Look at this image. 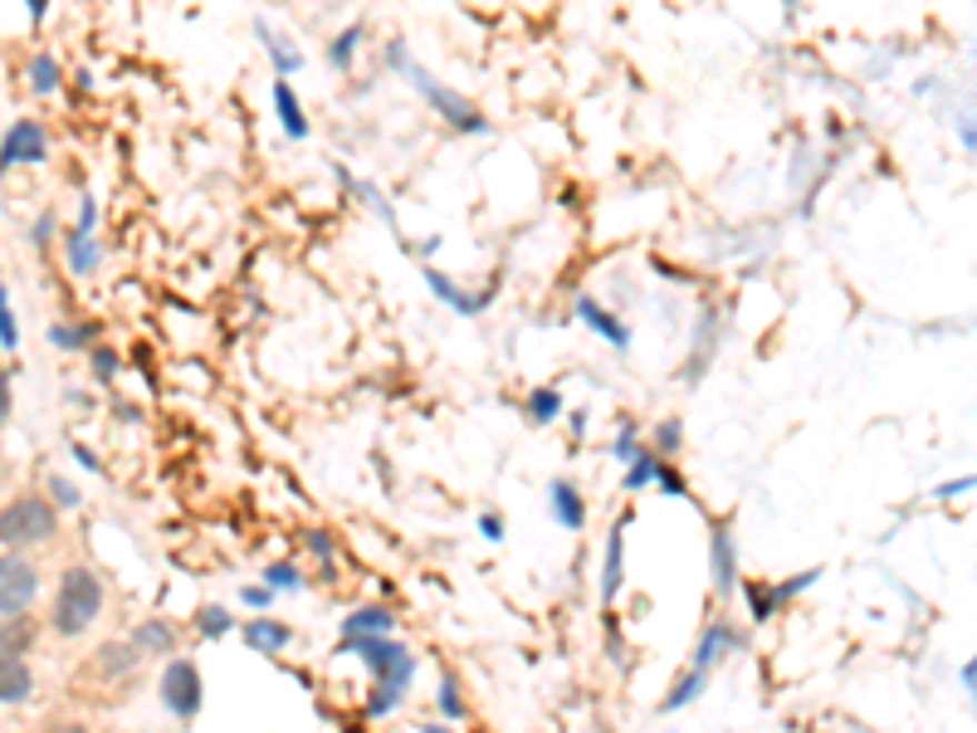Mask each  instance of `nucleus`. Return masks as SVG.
<instances>
[{
	"label": "nucleus",
	"instance_id": "1",
	"mask_svg": "<svg viewBox=\"0 0 977 733\" xmlns=\"http://www.w3.org/2000/svg\"><path fill=\"white\" fill-rule=\"evenodd\" d=\"M338 655H357L372 670V700H367V714L372 719L391 714L416 680V655L396 635H357V641H342L338 635Z\"/></svg>",
	"mask_w": 977,
	"mask_h": 733
},
{
	"label": "nucleus",
	"instance_id": "2",
	"mask_svg": "<svg viewBox=\"0 0 977 733\" xmlns=\"http://www.w3.org/2000/svg\"><path fill=\"white\" fill-rule=\"evenodd\" d=\"M98 611H103V578H98L93 568H69L64 578H59L54 611H49L54 631L64 635V641H73V635H83L93 626Z\"/></svg>",
	"mask_w": 977,
	"mask_h": 733
},
{
	"label": "nucleus",
	"instance_id": "3",
	"mask_svg": "<svg viewBox=\"0 0 977 733\" xmlns=\"http://www.w3.org/2000/svg\"><path fill=\"white\" fill-rule=\"evenodd\" d=\"M54 529H59V513L40 494H20L0 509V543L16 548V553L20 548H34V543H49Z\"/></svg>",
	"mask_w": 977,
	"mask_h": 733
},
{
	"label": "nucleus",
	"instance_id": "4",
	"mask_svg": "<svg viewBox=\"0 0 977 733\" xmlns=\"http://www.w3.org/2000/svg\"><path fill=\"white\" fill-rule=\"evenodd\" d=\"M401 73H406V79H411V83H416V93H420V98H426V103H430V108H436V113H440L445 122H450V128H455V132H475V138H479V132H489V122H485V113H479V108H475V103H469V98H460V93H455V89H445V83L436 79V73H426V69H420V64H406Z\"/></svg>",
	"mask_w": 977,
	"mask_h": 733
},
{
	"label": "nucleus",
	"instance_id": "5",
	"mask_svg": "<svg viewBox=\"0 0 977 733\" xmlns=\"http://www.w3.org/2000/svg\"><path fill=\"white\" fill-rule=\"evenodd\" d=\"M40 602V568L20 553H0V621H20Z\"/></svg>",
	"mask_w": 977,
	"mask_h": 733
},
{
	"label": "nucleus",
	"instance_id": "6",
	"mask_svg": "<svg viewBox=\"0 0 977 733\" xmlns=\"http://www.w3.org/2000/svg\"><path fill=\"white\" fill-rule=\"evenodd\" d=\"M201 704H206L201 670H196L191 660H171L162 670V709L171 719H181V724H191V719L201 714Z\"/></svg>",
	"mask_w": 977,
	"mask_h": 733
},
{
	"label": "nucleus",
	"instance_id": "7",
	"mask_svg": "<svg viewBox=\"0 0 977 733\" xmlns=\"http://www.w3.org/2000/svg\"><path fill=\"white\" fill-rule=\"evenodd\" d=\"M49 157V138H44V128L34 118H20V122H10V132L0 138V177H6L10 167H34V162H44Z\"/></svg>",
	"mask_w": 977,
	"mask_h": 733
},
{
	"label": "nucleus",
	"instance_id": "8",
	"mask_svg": "<svg viewBox=\"0 0 977 733\" xmlns=\"http://www.w3.org/2000/svg\"><path fill=\"white\" fill-rule=\"evenodd\" d=\"M709 578H714V596L738 592V553H734V529L728 523H714V533H709Z\"/></svg>",
	"mask_w": 977,
	"mask_h": 733
},
{
	"label": "nucleus",
	"instance_id": "9",
	"mask_svg": "<svg viewBox=\"0 0 977 733\" xmlns=\"http://www.w3.org/2000/svg\"><path fill=\"white\" fill-rule=\"evenodd\" d=\"M426 289L436 293L440 303H450V309L460 313V318H475V313H485L489 303H494V293H499V284H489V289H479V293H465L460 284H455V279H445L440 269H426Z\"/></svg>",
	"mask_w": 977,
	"mask_h": 733
},
{
	"label": "nucleus",
	"instance_id": "10",
	"mask_svg": "<svg viewBox=\"0 0 977 733\" xmlns=\"http://www.w3.org/2000/svg\"><path fill=\"white\" fill-rule=\"evenodd\" d=\"M577 318H582V323H587L597 338L611 342L616 352H626L630 342H636V333H630V328H626V323H621V318H616L611 309H606V303L591 299V293H582V299H577Z\"/></svg>",
	"mask_w": 977,
	"mask_h": 733
},
{
	"label": "nucleus",
	"instance_id": "11",
	"mask_svg": "<svg viewBox=\"0 0 977 733\" xmlns=\"http://www.w3.org/2000/svg\"><path fill=\"white\" fill-rule=\"evenodd\" d=\"M626 523L630 513L616 519L611 538H606V558H601V602H616L621 596V582H626Z\"/></svg>",
	"mask_w": 977,
	"mask_h": 733
},
{
	"label": "nucleus",
	"instance_id": "12",
	"mask_svg": "<svg viewBox=\"0 0 977 733\" xmlns=\"http://www.w3.org/2000/svg\"><path fill=\"white\" fill-rule=\"evenodd\" d=\"M738 645H744V635L728 626V621H709V626H704V635H699V645H695V670H704V675H709V670L719 665V660L734 655Z\"/></svg>",
	"mask_w": 977,
	"mask_h": 733
},
{
	"label": "nucleus",
	"instance_id": "13",
	"mask_svg": "<svg viewBox=\"0 0 977 733\" xmlns=\"http://www.w3.org/2000/svg\"><path fill=\"white\" fill-rule=\"evenodd\" d=\"M138 645L132 641H108V645H98V655L89 660V670L98 680H128L132 670H138Z\"/></svg>",
	"mask_w": 977,
	"mask_h": 733
},
{
	"label": "nucleus",
	"instance_id": "14",
	"mask_svg": "<svg viewBox=\"0 0 977 733\" xmlns=\"http://www.w3.org/2000/svg\"><path fill=\"white\" fill-rule=\"evenodd\" d=\"M240 635H245V645L259 651V655H279V651H289V645H293V631L283 626V621H275V616H255Z\"/></svg>",
	"mask_w": 977,
	"mask_h": 733
},
{
	"label": "nucleus",
	"instance_id": "15",
	"mask_svg": "<svg viewBox=\"0 0 977 733\" xmlns=\"http://www.w3.org/2000/svg\"><path fill=\"white\" fill-rule=\"evenodd\" d=\"M548 504H552V519L562 523V529H582L587 523V504H582V489L567 484V480H552L548 484Z\"/></svg>",
	"mask_w": 977,
	"mask_h": 733
},
{
	"label": "nucleus",
	"instance_id": "16",
	"mask_svg": "<svg viewBox=\"0 0 977 733\" xmlns=\"http://www.w3.org/2000/svg\"><path fill=\"white\" fill-rule=\"evenodd\" d=\"M391 631H396V616L387 606H372V602L342 616V641H357V635H391Z\"/></svg>",
	"mask_w": 977,
	"mask_h": 733
},
{
	"label": "nucleus",
	"instance_id": "17",
	"mask_svg": "<svg viewBox=\"0 0 977 733\" xmlns=\"http://www.w3.org/2000/svg\"><path fill=\"white\" fill-rule=\"evenodd\" d=\"M64 260H69L73 274H93L98 260H103V244L93 240V230H79V225H73L69 235H64Z\"/></svg>",
	"mask_w": 977,
	"mask_h": 733
},
{
	"label": "nucleus",
	"instance_id": "18",
	"mask_svg": "<svg viewBox=\"0 0 977 733\" xmlns=\"http://www.w3.org/2000/svg\"><path fill=\"white\" fill-rule=\"evenodd\" d=\"M34 694V670L24 660H0V704H24Z\"/></svg>",
	"mask_w": 977,
	"mask_h": 733
},
{
	"label": "nucleus",
	"instance_id": "19",
	"mask_svg": "<svg viewBox=\"0 0 977 733\" xmlns=\"http://www.w3.org/2000/svg\"><path fill=\"white\" fill-rule=\"evenodd\" d=\"M275 113H279L283 132H289L293 142H303V138H308V118H303V103H299V98H293L289 79H275Z\"/></svg>",
	"mask_w": 977,
	"mask_h": 733
},
{
	"label": "nucleus",
	"instance_id": "20",
	"mask_svg": "<svg viewBox=\"0 0 977 733\" xmlns=\"http://www.w3.org/2000/svg\"><path fill=\"white\" fill-rule=\"evenodd\" d=\"M132 645H138V651H147V655H167L171 645H177V626H171V621H162V616H152V621H142V626L132 631Z\"/></svg>",
	"mask_w": 977,
	"mask_h": 733
},
{
	"label": "nucleus",
	"instance_id": "21",
	"mask_svg": "<svg viewBox=\"0 0 977 733\" xmlns=\"http://www.w3.org/2000/svg\"><path fill=\"white\" fill-rule=\"evenodd\" d=\"M704 690H709V675H704V670H695V665H689V670H685V675H679V680H675V690H670V694H665V704H660V714H679V709H685V704H695V700H699V694H704Z\"/></svg>",
	"mask_w": 977,
	"mask_h": 733
},
{
	"label": "nucleus",
	"instance_id": "22",
	"mask_svg": "<svg viewBox=\"0 0 977 733\" xmlns=\"http://www.w3.org/2000/svg\"><path fill=\"white\" fill-rule=\"evenodd\" d=\"M255 34H259V40H265L269 59H275V69H279V79H289V73H299V69H303V54H299V49H289V44H283V40H279L275 30H269L265 20L255 24Z\"/></svg>",
	"mask_w": 977,
	"mask_h": 733
},
{
	"label": "nucleus",
	"instance_id": "23",
	"mask_svg": "<svg viewBox=\"0 0 977 733\" xmlns=\"http://www.w3.org/2000/svg\"><path fill=\"white\" fill-rule=\"evenodd\" d=\"M34 645L30 621H0V660H24V651Z\"/></svg>",
	"mask_w": 977,
	"mask_h": 733
},
{
	"label": "nucleus",
	"instance_id": "24",
	"mask_svg": "<svg viewBox=\"0 0 977 733\" xmlns=\"http://www.w3.org/2000/svg\"><path fill=\"white\" fill-rule=\"evenodd\" d=\"M332 171H338V181H342V187H348V191H357V195H362V201H367V205H372V211H377L381 220H387V225H396V211H391V205H387V195H381V191L372 187V181H362V177H352V171H348V167H332Z\"/></svg>",
	"mask_w": 977,
	"mask_h": 733
},
{
	"label": "nucleus",
	"instance_id": "25",
	"mask_svg": "<svg viewBox=\"0 0 977 733\" xmlns=\"http://www.w3.org/2000/svg\"><path fill=\"white\" fill-rule=\"evenodd\" d=\"M660 470H665V460H660V455H655V450L646 445V450H640L636 460L626 464V489H630V494H636V489L655 484V480H660Z\"/></svg>",
	"mask_w": 977,
	"mask_h": 733
},
{
	"label": "nucleus",
	"instance_id": "26",
	"mask_svg": "<svg viewBox=\"0 0 977 733\" xmlns=\"http://www.w3.org/2000/svg\"><path fill=\"white\" fill-rule=\"evenodd\" d=\"M714 328H719V309H704L699 328H695V366H689V376H699L704 366H709V358H714Z\"/></svg>",
	"mask_w": 977,
	"mask_h": 733
},
{
	"label": "nucleus",
	"instance_id": "27",
	"mask_svg": "<svg viewBox=\"0 0 977 733\" xmlns=\"http://www.w3.org/2000/svg\"><path fill=\"white\" fill-rule=\"evenodd\" d=\"M357 44H362V24H348L342 34H332V44H328V64L338 69V73H348V69H352V59H357Z\"/></svg>",
	"mask_w": 977,
	"mask_h": 733
},
{
	"label": "nucleus",
	"instance_id": "28",
	"mask_svg": "<svg viewBox=\"0 0 977 733\" xmlns=\"http://www.w3.org/2000/svg\"><path fill=\"white\" fill-rule=\"evenodd\" d=\"M93 333H98L93 323H49V342H54L59 352H79V348H89Z\"/></svg>",
	"mask_w": 977,
	"mask_h": 733
},
{
	"label": "nucleus",
	"instance_id": "29",
	"mask_svg": "<svg viewBox=\"0 0 977 733\" xmlns=\"http://www.w3.org/2000/svg\"><path fill=\"white\" fill-rule=\"evenodd\" d=\"M230 631H235L230 606H201L196 611V635H201V641H220V635H230Z\"/></svg>",
	"mask_w": 977,
	"mask_h": 733
},
{
	"label": "nucleus",
	"instance_id": "30",
	"mask_svg": "<svg viewBox=\"0 0 977 733\" xmlns=\"http://www.w3.org/2000/svg\"><path fill=\"white\" fill-rule=\"evenodd\" d=\"M30 89L34 93H54L59 89V59L49 54V49H40V54L30 59Z\"/></svg>",
	"mask_w": 977,
	"mask_h": 733
},
{
	"label": "nucleus",
	"instance_id": "31",
	"mask_svg": "<svg viewBox=\"0 0 977 733\" xmlns=\"http://www.w3.org/2000/svg\"><path fill=\"white\" fill-rule=\"evenodd\" d=\"M528 415H534L538 425H552L562 415V396L552 386H538V391H528Z\"/></svg>",
	"mask_w": 977,
	"mask_h": 733
},
{
	"label": "nucleus",
	"instance_id": "32",
	"mask_svg": "<svg viewBox=\"0 0 977 733\" xmlns=\"http://www.w3.org/2000/svg\"><path fill=\"white\" fill-rule=\"evenodd\" d=\"M744 596H748V616L758 621V626H762V621H772V616H777V596H772V586L748 582V586H744Z\"/></svg>",
	"mask_w": 977,
	"mask_h": 733
},
{
	"label": "nucleus",
	"instance_id": "33",
	"mask_svg": "<svg viewBox=\"0 0 977 733\" xmlns=\"http://www.w3.org/2000/svg\"><path fill=\"white\" fill-rule=\"evenodd\" d=\"M436 709H440L445 719H450V724H455V719H465V694H460V680H455V675H440Z\"/></svg>",
	"mask_w": 977,
	"mask_h": 733
},
{
	"label": "nucleus",
	"instance_id": "34",
	"mask_svg": "<svg viewBox=\"0 0 977 733\" xmlns=\"http://www.w3.org/2000/svg\"><path fill=\"white\" fill-rule=\"evenodd\" d=\"M265 586H269V592H299L303 572L293 568V562H269V568H265Z\"/></svg>",
	"mask_w": 977,
	"mask_h": 733
},
{
	"label": "nucleus",
	"instance_id": "35",
	"mask_svg": "<svg viewBox=\"0 0 977 733\" xmlns=\"http://www.w3.org/2000/svg\"><path fill=\"white\" fill-rule=\"evenodd\" d=\"M49 504H54V509H79L83 504L79 484L64 480V474H49Z\"/></svg>",
	"mask_w": 977,
	"mask_h": 733
},
{
	"label": "nucleus",
	"instance_id": "36",
	"mask_svg": "<svg viewBox=\"0 0 977 733\" xmlns=\"http://www.w3.org/2000/svg\"><path fill=\"white\" fill-rule=\"evenodd\" d=\"M0 348L16 352L20 348V328H16V313H10V293L0 284Z\"/></svg>",
	"mask_w": 977,
	"mask_h": 733
},
{
	"label": "nucleus",
	"instance_id": "37",
	"mask_svg": "<svg viewBox=\"0 0 977 733\" xmlns=\"http://www.w3.org/2000/svg\"><path fill=\"white\" fill-rule=\"evenodd\" d=\"M685 445V425L679 421H660V431H655V455H675V450Z\"/></svg>",
	"mask_w": 977,
	"mask_h": 733
},
{
	"label": "nucleus",
	"instance_id": "38",
	"mask_svg": "<svg viewBox=\"0 0 977 733\" xmlns=\"http://www.w3.org/2000/svg\"><path fill=\"white\" fill-rule=\"evenodd\" d=\"M640 450H646V445H640V431H636V425H626V431L611 440V455L621 460V464H630V460L640 455Z\"/></svg>",
	"mask_w": 977,
	"mask_h": 733
},
{
	"label": "nucleus",
	"instance_id": "39",
	"mask_svg": "<svg viewBox=\"0 0 977 733\" xmlns=\"http://www.w3.org/2000/svg\"><path fill=\"white\" fill-rule=\"evenodd\" d=\"M816 578H821V572H816V568H811V572H801V578H787V582H777V586H772V596H777V606H782V602H791V596H797V592H807V586H811Z\"/></svg>",
	"mask_w": 977,
	"mask_h": 733
},
{
	"label": "nucleus",
	"instance_id": "40",
	"mask_svg": "<svg viewBox=\"0 0 977 733\" xmlns=\"http://www.w3.org/2000/svg\"><path fill=\"white\" fill-rule=\"evenodd\" d=\"M308 548H313V558L323 562V568L332 562V553H338V543H332V533H328V529H308Z\"/></svg>",
	"mask_w": 977,
	"mask_h": 733
},
{
	"label": "nucleus",
	"instance_id": "41",
	"mask_svg": "<svg viewBox=\"0 0 977 733\" xmlns=\"http://www.w3.org/2000/svg\"><path fill=\"white\" fill-rule=\"evenodd\" d=\"M118 366H122V362H118L113 348H98V352H93V376H98V382H113Z\"/></svg>",
	"mask_w": 977,
	"mask_h": 733
},
{
	"label": "nucleus",
	"instance_id": "42",
	"mask_svg": "<svg viewBox=\"0 0 977 733\" xmlns=\"http://www.w3.org/2000/svg\"><path fill=\"white\" fill-rule=\"evenodd\" d=\"M240 602L250 606V611H265L269 602H275V592H269V586H255V582H250V586H245V592H240Z\"/></svg>",
	"mask_w": 977,
	"mask_h": 733
},
{
	"label": "nucleus",
	"instance_id": "43",
	"mask_svg": "<svg viewBox=\"0 0 977 733\" xmlns=\"http://www.w3.org/2000/svg\"><path fill=\"white\" fill-rule=\"evenodd\" d=\"M655 484H660L670 499H685V480H679V470H670V464L660 470V480H655Z\"/></svg>",
	"mask_w": 977,
	"mask_h": 733
},
{
	"label": "nucleus",
	"instance_id": "44",
	"mask_svg": "<svg viewBox=\"0 0 977 733\" xmlns=\"http://www.w3.org/2000/svg\"><path fill=\"white\" fill-rule=\"evenodd\" d=\"M479 533H485L489 543H499V538H504V519H499V513H479Z\"/></svg>",
	"mask_w": 977,
	"mask_h": 733
},
{
	"label": "nucleus",
	"instance_id": "45",
	"mask_svg": "<svg viewBox=\"0 0 977 733\" xmlns=\"http://www.w3.org/2000/svg\"><path fill=\"white\" fill-rule=\"evenodd\" d=\"M10 421V372L0 366V425Z\"/></svg>",
	"mask_w": 977,
	"mask_h": 733
},
{
	"label": "nucleus",
	"instance_id": "46",
	"mask_svg": "<svg viewBox=\"0 0 977 733\" xmlns=\"http://www.w3.org/2000/svg\"><path fill=\"white\" fill-rule=\"evenodd\" d=\"M968 489H977V480H948V484H938V499H954V494H968Z\"/></svg>",
	"mask_w": 977,
	"mask_h": 733
},
{
	"label": "nucleus",
	"instance_id": "47",
	"mask_svg": "<svg viewBox=\"0 0 977 733\" xmlns=\"http://www.w3.org/2000/svg\"><path fill=\"white\" fill-rule=\"evenodd\" d=\"M30 235H34V244H49V235H54V215H40V220H34Z\"/></svg>",
	"mask_w": 977,
	"mask_h": 733
},
{
	"label": "nucleus",
	"instance_id": "48",
	"mask_svg": "<svg viewBox=\"0 0 977 733\" xmlns=\"http://www.w3.org/2000/svg\"><path fill=\"white\" fill-rule=\"evenodd\" d=\"M387 64H391V69H406V64H411V59H406V44H401V40H391V44H387Z\"/></svg>",
	"mask_w": 977,
	"mask_h": 733
},
{
	"label": "nucleus",
	"instance_id": "49",
	"mask_svg": "<svg viewBox=\"0 0 977 733\" xmlns=\"http://www.w3.org/2000/svg\"><path fill=\"white\" fill-rule=\"evenodd\" d=\"M73 460H79L83 470H98V455H93V450H83V445H73Z\"/></svg>",
	"mask_w": 977,
	"mask_h": 733
},
{
	"label": "nucleus",
	"instance_id": "50",
	"mask_svg": "<svg viewBox=\"0 0 977 733\" xmlns=\"http://www.w3.org/2000/svg\"><path fill=\"white\" fill-rule=\"evenodd\" d=\"M44 16H49V0H30V20H34V24H40Z\"/></svg>",
	"mask_w": 977,
	"mask_h": 733
},
{
	"label": "nucleus",
	"instance_id": "51",
	"mask_svg": "<svg viewBox=\"0 0 977 733\" xmlns=\"http://www.w3.org/2000/svg\"><path fill=\"white\" fill-rule=\"evenodd\" d=\"M49 733H89V729H83V724H54Z\"/></svg>",
	"mask_w": 977,
	"mask_h": 733
},
{
	"label": "nucleus",
	"instance_id": "52",
	"mask_svg": "<svg viewBox=\"0 0 977 733\" xmlns=\"http://www.w3.org/2000/svg\"><path fill=\"white\" fill-rule=\"evenodd\" d=\"M420 733H450V729H445V724H426V729H420Z\"/></svg>",
	"mask_w": 977,
	"mask_h": 733
}]
</instances>
